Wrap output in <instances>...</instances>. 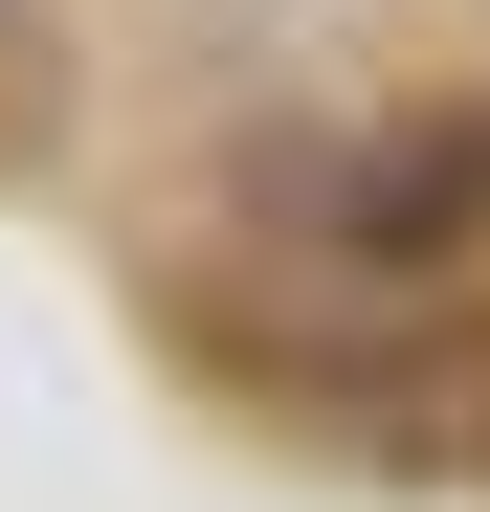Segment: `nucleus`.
<instances>
[{
    "label": "nucleus",
    "mask_w": 490,
    "mask_h": 512,
    "mask_svg": "<svg viewBox=\"0 0 490 512\" xmlns=\"http://www.w3.org/2000/svg\"><path fill=\"white\" fill-rule=\"evenodd\" d=\"M468 201H490V134L446 112V134H401V156H357V201H335V223H357V268H424V245H446Z\"/></svg>",
    "instance_id": "nucleus-1"
}]
</instances>
